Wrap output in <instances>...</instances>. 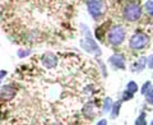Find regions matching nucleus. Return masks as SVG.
I'll return each mask as SVG.
<instances>
[{"label":"nucleus","instance_id":"f257e3e1","mask_svg":"<svg viewBox=\"0 0 153 125\" xmlns=\"http://www.w3.org/2000/svg\"><path fill=\"white\" fill-rule=\"evenodd\" d=\"M126 36V31L123 26H114L112 28H110V31L107 33V40L111 45L119 46L121 45Z\"/></svg>","mask_w":153,"mask_h":125},{"label":"nucleus","instance_id":"f03ea898","mask_svg":"<svg viewBox=\"0 0 153 125\" xmlns=\"http://www.w3.org/2000/svg\"><path fill=\"white\" fill-rule=\"evenodd\" d=\"M87 8L88 13L96 21H100L103 17L105 12H106V8H105L102 0H87Z\"/></svg>","mask_w":153,"mask_h":125},{"label":"nucleus","instance_id":"7ed1b4c3","mask_svg":"<svg viewBox=\"0 0 153 125\" xmlns=\"http://www.w3.org/2000/svg\"><path fill=\"white\" fill-rule=\"evenodd\" d=\"M123 16H124V19L128 22H137L142 16V7L137 3H129L124 8Z\"/></svg>","mask_w":153,"mask_h":125},{"label":"nucleus","instance_id":"20e7f679","mask_svg":"<svg viewBox=\"0 0 153 125\" xmlns=\"http://www.w3.org/2000/svg\"><path fill=\"white\" fill-rule=\"evenodd\" d=\"M149 44V36L143 32H137L129 40V47L133 50H140Z\"/></svg>","mask_w":153,"mask_h":125},{"label":"nucleus","instance_id":"39448f33","mask_svg":"<svg viewBox=\"0 0 153 125\" xmlns=\"http://www.w3.org/2000/svg\"><path fill=\"white\" fill-rule=\"evenodd\" d=\"M87 38H83L82 41H80V45H82V47L85 50V51H88L91 52V54H93V55H101V50H100V47L97 46V44L94 42V40L92 37L89 36V32L87 30Z\"/></svg>","mask_w":153,"mask_h":125},{"label":"nucleus","instance_id":"423d86ee","mask_svg":"<svg viewBox=\"0 0 153 125\" xmlns=\"http://www.w3.org/2000/svg\"><path fill=\"white\" fill-rule=\"evenodd\" d=\"M16 93H17L16 88L10 84H7V86H4V87L0 88V100L1 101H10L14 98Z\"/></svg>","mask_w":153,"mask_h":125},{"label":"nucleus","instance_id":"0eeeda50","mask_svg":"<svg viewBox=\"0 0 153 125\" xmlns=\"http://www.w3.org/2000/svg\"><path fill=\"white\" fill-rule=\"evenodd\" d=\"M41 60H42L44 66L47 69H52L57 65V57L55 54H52V52H46V54H44Z\"/></svg>","mask_w":153,"mask_h":125},{"label":"nucleus","instance_id":"6e6552de","mask_svg":"<svg viewBox=\"0 0 153 125\" xmlns=\"http://www.w3.org/2000/svg\"><path fill=\"white\" fill-rule=\"evenodd\" d=\"M108 62L111 64L114 68L117 69H125V57L120 54H115L108 59Z\"/></svg>","mask_w":153,"mask_h":125},{"label":"nucleus","instance_id":"1a4fd4ad","mask_svg":"<svg viewBox=\"0 0 153 125\" xmlns=\"http://www.w3.org/2000/svg\"><path fill=\"white\" fill-rule=\"evenodd\" d=\"M83 114H84V116L87 119L92 120L94 118V115H96V112H94V103L93 102H88L87 105H85V106L83 107Z\"/></svg>","mask_w":153,"mask_h":125},{"label":"nucleus","instance_id":"9d476101","mask_svg":"<svg viewBox=\"0 0 153 125\" xmlns=\"http://www.w3.org/2000/svg\"><path fill=\"white\" fill-rule=\"evenodd\" d=\"M146 65H147V57H140V59L138 60V62H135V64L131 66V69H133V71H135V73L137 71L139 73V71H142L146 68Z\"/></svg>","mask_w":153,"mask_h":125},{"label":"nucleus","instance_id":"9b49d317","mask_svg":"<svg viewBox=\"0 0 153 125\" xmlns=\"http://www.w3.org/2000/svg\"><path fill=\"white\" fill-rule=\"evenodd\" d=\"M121 105H123V100L112 103V109H111V118L112 119L119 116V114H120V109H121Z\"/></svg>","mask_w":153,"mask_h":125},{"label":"nucleus","instance_id":"f8f14e48","mask_svg":"<svg viewBox=\"0 0 153 125\" xmlns=\"http://www.w3.org/2000/svg\"><path fill=\"white\" fill-rule=\"evenodd\" d=\"M111 109H112V100L107 97L106 100H105V102H103V106H102V112L103 114H106V112H110L111 111Z\"/></svg>","mask_w":153,"mask_h":125},{"label":"nucleus","instance_id":"ddd939ff","mask_svg":"<svg viewBox=\"0 0 153 125\" xmlns=\"http://www.w3.org/2000/svg\"><path fill=\"white\" fill-rule=\"evenodd\" d=\"M126 89L129 91V92H131V93H135V92H138V84L134 80H130L126 84Z\"/></svg>","mask_w":153,"mask_h":125},{"label":"nucleus","instance_id":"4468645a","mask_svg":"<svg viewBox=\"0 0 153 125\" xmlns=\"http://www.w3.org/2000/svg\"><path fill=\"white\" fill-rule=\"evenodd\" d=\"M144 8H146V12L149 14V16L153 17V1H152V0H149V1H147V3H146Z\"/></svg>","mask_w":153,"mask_h":125},{"label":"nucleus","instance_id":"2eb2a0df","mask_svg":"<svg viewBox=\"0 0 153 125\" xmlns=\"http://www.w3.org/2000/svg\"><path fill=\"white\" fill-rule=\"evenodd\" d=\"M151 88H152V83H151L149 80H148V82H146V83L143 84V87H142V89H140V93L146 96V93H147V92H148V91H149Z\"/></svg>","mask_w":153,"mask_h":125},{"label":"nucleus","instance_id":"dca6fc26","mask_svg":"<svg viewBox=\"0 0 153 125\" xmlns=\"http://www.w3.org/2000/svg\"><path fill=\"white\" fill-rule=\"evenodd\" d=\"M146 101H147V103L153 105V88H151V89L146 93Z\"/></svg>","mask_w":153,"mask_h":125},{"label":"nucleus","instance_id":"f3484780","mask_svg":"<svg viewBox=\"0 0 153 125\" xmlns=\"http://www.w3.org/2000/svg\"><path fill=\"white\" fill-rule=\"evenodd\" d=\"M137 125H146L147 121H146V112H142L139 115V118L137 119V121H135Z\"/></svg>","mask_w":153,"mask_h":125},{"label":"nucleus","instance_id":"a211bd4d","mask_svg":"<svg viewBox=\"0 0 153 125\" xmlns=\"http://www.w3.org/2000/svg\"><path fill=\"white\" fill-rule=\"evenodd\" d=\"M134 97V93H131V92H129V91L126 89V91H124V93H123V102L124 101H129V100H131Z\"/></svg>","mask_w":153,"mask_h":125},{"label":"nucleus","instance_id":"6ab92c4d","mask_svg":"<svg viewBox=\"0 0 153 125\" xmlns=\"http://www.w3.org/2000/svg\"><path fill=\"white\" fill-rule=\"evenodd\" d=\"M31 54V51L30 50H18V56L19 57H26Z\"/></svg>","mask_w":153,"mask_h":125},{"label":"nucleus","instance_id":"aec40b11","mask_svg":"<svg viewBox=\"0 0 153 125\" xmlns=\"http://www.w3.org/2000/svg\"><path fill=\"white\" fill-rule=\"evenodd\" d=\"M147 65H148V68H153V55H149L147 57Z\"/></svg>","mask_w":153,"mask_h":125},{"label":"nucleus","instance_id":"412c9836","mask_svg":"<svg viewBox=\"0 0 153 125\" xmlns=\"http://www.w3.org/2000/svg\"><path fill=\"white\" fill-rule=\"evenodd\" d=\"M8 73H7V70H0V83H1V79L5 77Z\"/></svg>","mask_w":153,"mask_h":125},{"label":"nucleus","instance_id":"4be33fe9","mask_svg":"<svg viewBox=\"0 0 153 125\" xmlns=\"http://www.w3.org/2000/svg\"><path fill=\"white\" fill-rule=\"evenodd\" d=\"M97 124L98 125H105V124H107V120H101V121H98Z\"/></svg>","mask_w":153,"mask_h":125},{"label":"nucleus","instance_id":"5701e85b","mask_svg":"<svg viewBox=\"0 0 153 125\" xmlns=\"http://www.w3.org/2000/svg\"><path fill=\"white\" fill-rule=\"evenodd\" d=\"M151 124H152V125H153V120H152V123H151Z\"/></svg>","mask_w":153,"mask_h":125}]
</instances>
